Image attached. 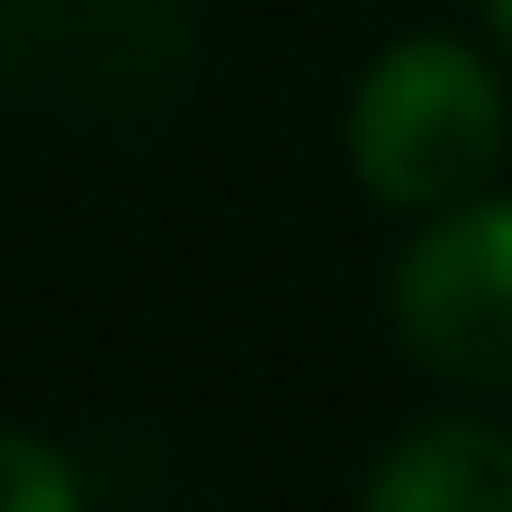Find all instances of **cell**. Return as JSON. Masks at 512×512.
<instances>
[{
	"label": "cell",
	"instance_id": "cell-1",
	"mask_svg": "<svg viewBox=\"0 0 512 512\" xmlns=\"http://www.w3.org/2000/svg\"><path fill=\"white\" fill-rule=\"evenodd\" d=\"M504 135V90H495L486 54H468L459 36H396L360 72L351 117H342L351 180L378 207H414V216L477 198L504 162Z\"/></svg>",
	"mask_w": 512,
	"mask_h": 512
},
{
	"label": "cell",
	"instance_id": "cell-2",
	"mask_svg": "<svg viewBox=\"0 0 512 512\" xmlns=\"http://www.w3.org/2000/svg\"><path fill=\"white\" fill-rule=\"evenodd\" d=\"M396 342L477 396H512V198L441 207L396 261Z\"/></svg>",
	"mask_w": 512,
	"mask_h": 512
},
{
	"label": "cell",
	"instance_id": "cell-3",
	"mask_svg": "<svg viewBox=\"0 0 512 512\" xmlns=\"http://www.w3.org/2000/svg\"><path fill=\"white\" fill-rule=\"evenodd\" d=\"M360 512H512V432L477 414L396 432V450L360 486Z\"/></svg>",
	"mask_w": 512,
	"mask_h": 512
},
{
	"label": "cell",
	"instance_id": "cell-4",
	"mask_svg": "<svg viewBox=\"0 0 512 512\" xmlns=\"http://www.w3.org/2000/svg\"><path fill=\"white\" fill-rule=\"evenodd\" d=\"M0 512H81V468L45 432L0 423Z\"/></svg>",
	"mask_w": 512,
	"mask_h": 512
},
{
	"label": "cell",
	"instance_id": "cell-5",
	"mask_svg": "<svg viewBox=\"0 0 512 512\" xmlns=\"http://www.w3.org/2000/svg\"><path fill=\"white\" fill-rule=\"evenodd\" d=\"M486 18H495V36H504V54H512V0H486Z\"/></svg>",
	"mask_w": 512,
	"mask_h": 512
}]
</instances>
